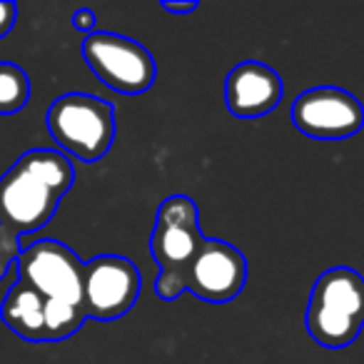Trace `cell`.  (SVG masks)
Here are the masks:
<instances>
[{"instance_id":"cell-5","label":"cell","mask_w":364,"mask_h":364,"mask_svg":"<svg viewBox=\"0 0 364 364\" xmlns=\"http://www.w3.org/2000/svg\"><path fill=\"white\" fill-rule=\"evenodd\" d=\"M82 58L102 85L122 95H140L150 90L157 75L150 50L117 33L95 31L87 36L82 41Z\"/></svg>"},{"instance_id":"cell-16","label":"cell","mask_w":364,"mask_h":364,"mask_svg":"<svg viewBox=\"0 0 364 364\" xmlns=\"http://www.w3.org/2000/svg\"><path fill=\"white\" fill-rule=\"evenodd\" d=\"M162 11L167 13H175V16H185V13H193L198 11V3H162Z\"/></svg>"},{"instance_id":"cell-10","label":"cell","mask_w":364,"mask_h":364,"mask_svg":"<svg viewBox=\"0 0 364 364\" xmlns=\"http://www.w3.org/2000/svg\"><path fill=\"white\" fill-rule=\"evenodd\" d=\"M282 77L277 70L259 60H245L228 73L225 80V105L235 117H262L272 112L282 100Z\"/></svg>"},{"instance_id":"cell-1","label":"cell","mask_w":364,"mask_h":364,"mask_svg":"<svg viewBox=\"0 0 364 364\" xmlns=\"http://www.w3.org/2000/svg\"><path fill=\"white\" fill-rule=\"evenodd\" d=\"M75 180V167L60 150L36 147L0 177V232L21 240L43 230Z\"/></svg>"},{"instance_id":"cell-8","label":"cell","mask_w":364,"mask_h":364,"mask_svg":"<svg viewBox=\"0 0 364 364\" xmlns=\"http://www.w3.org/2000/svg\"><path fill=\"white\" fill-rule=\"evenodd\" d=\"M142 277L122 255H100L85 264V312L97 322H115L135 307Z\"/></svg>"},{"instance_id":"cell-9","label":"cell","mask_w":364,"mask_h":364,"mask_svg":"<svg viewBox=\"0 0 364 364\" xmlns=\"http://www.w3.org/2000/svg\"><path fill=\"white\" fill-rule=\"evenodd\" d=\"M188 292L210 304H228L247 284V259L225 240H205L188 269Z\"/></svg>"},{"instance_id":"cell-11","label":"cell","mask_w":364,"mask_h":364,"mask_svg":"<svg viewBox=\"0 0 364 364\" xmlns=\"http://www.w3.org/2000/svg\"><path fill=\"white\" fill-rule=\"evenodd\" d=\"M0 319L26 342H48L46 297L23 279H16L6 292L0 304Z\"/></svg>"},{"instance_id":"cell-4","label":"cell","mask_w":364,"mask_h":364,"mask_svg":"<svg viewBox=\"0 0 364 364\" xmlns=\"http://www.w3.org/2000/svg\"><path fill=\"white\" fill-rule=\"evenodd\" d=\"M48 132L63 155L92 165L102 160L115 140V110L87 92H68L48 107Z\"/></svg>"},{"instance_id":"cell-3","label":"cell","mask_w":364,"mask_h":364,"mask_svg":"<svg viewBox=\"0 0 364 364\" xmlns=\"http://www.w3.org/2000/svg\"><path fill=\"white\" fill-rule=\"evenodd\" d=\"M304 327L327 349H344L364 329V277L352 267H332L317 277Z\"/></svg>"},{"instance_id":"cell-7","label":"cell","mask_w":364,"mask_h":364,"mask_svg":"<svg viewBox=\"0 0 364 364\" xmlns=\"http://www.w3.org/2000/svg\"><path fill=\"white\" fill-rule=\"evenodd\" d=\"M292 125L302 135L322 142L354 137L364 127V105L342 87H312L292 102Z\"/></svg>"},{"instance_id":"cell-15","label":"cell","mask_w":364,"mask_h":364,"mask_svg":"<svg viewBox=\"0 0 364 364\" xmlns=\"http://www.w3.org/2000/svg\"><path fill=\"white\" fill-rule=\"evenodd\" d=\"M18 21V6L16 3H0V41L13 31Z\"/></svg>"},{"instance_id":"cell-2","label":"cell","mask_w":364,"mask_h":364,"mask_svg":"<svg viewBox=\"0 0 364 364\" xmlns=\"http://www.w3.org/2000/svg\"><path fill=\"white\" fill-rule=\"evenodd\" d=\"M200 230V210L188 195H172L160 205L150 235L152 259L160 267L155 279V292L165 302H175L182 292H188V269L205 245Z\"/></svg>"},{"instance_id":"cell-14","label":"cell","mask_w":364,"mask_h":364,"mask_svg":"<svg viewBox=\"0 0 364 364\" xmlns=\"http://www.w3.org/2000/svg\"><path fill=\"white\" fill-rule=\"evenodd\" d=\"M70 23H73V28H75V31L92 36V33H95V26H97V16L90 11V8H80V11L73 13Z\"/></svg>"},{"instance_id":"cell-6","label":"cell","mask_w":364,"mask_h":364,"mask_svg":"<svg viewBox=\"0 0 364 364\" xmlns=\"http://www.w3.org/2000/svg\"><path fill=\"white\" fill-rule=\"evenodd\" d=\"M18 279L28 282L46 299L85 307V262L68 245L41 240L23 250Z\"/></svg>"},{"instance_id":"cell-12","label":"cell","mask_w":364,"mask_h":364,"mask_svg":"<svg viewBox=\"0 0 364 364\" xmlns=\"http://www.w3.org/2000/svg\"><path fill=\"white\" fill-rule=\"evenodd\" d=\"M31 100V80L16 63H0V115H16Z\"/></svg>"},{"instance_id":"cell-13","label":"cell","mask_w":364,"mask_h":364,"mask_svg":"<svg viewBox=\"0 0 364 364\" xmlns=\"http://www.w3.org/2000/svg\"><path fill=\"white\" fill-rule=\"evenodd\" d=\"M21 240L11 237V235L0 232V279L11 272V267H16L18 259H21Z\"/></svg>"}]
</instances>
